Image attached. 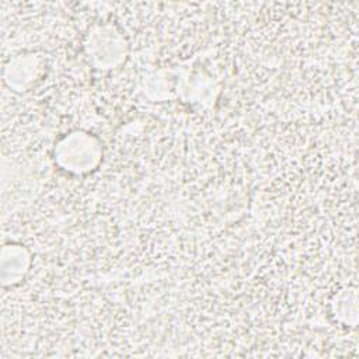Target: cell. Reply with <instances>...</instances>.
I'll list each match as a JSON object with an SVG mask.
<instances>
[{"instance_id": "obj_1", "label": "cell", "mask_w": 359, "mask_h": 359, "mask_svg": "<svg viewBox=\"0 0 359 359\" xmlns=\"http://www.w3.org/2000/svg\"><path fill=\"white\" fill-rule=\"evenodd\" d=\"M55 156L65 170L80 174L93 170L98 164L101 147L95 137L74 132L59 142Z\"/></svg>"}, {"instance_id": "obj_2", "label": "cell", "mask_w": 359, "mask_h": 359, "mask_svg": "<svg viewBox=\"0 0 359 359\" xmlns=\"http://www.w3.org/2000/svg\"><path fill=\"white\" fill-rule=\"evenodd\" d=\"M88 39V55H91L95 63L104 69L119 63L125 55L123 39L108 25L97 28Z\"/></svg>"}]
</instances>
